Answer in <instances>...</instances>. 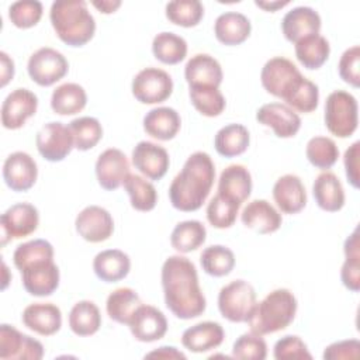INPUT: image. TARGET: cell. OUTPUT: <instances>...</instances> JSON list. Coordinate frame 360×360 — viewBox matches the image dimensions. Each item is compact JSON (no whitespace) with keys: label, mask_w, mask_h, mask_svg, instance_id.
I'll use <instances>...</instances> for the list:
<instances>
[{"label":"cell","mask_w":360,"mask_h":360,"mask_svg":"<svg viewBox=\"0 0 360 360\" xmlns=\"http://www.w3.org/2000/svg\"><path fill=\"white\" fill-rule=\"evenodd\" d=\"M165 304L180 319H193L205 311L207 301L198 283L194 263L180 255L169 256L162 266Z\"/></svg>","instance_id":"1"},{"label":"cell","mask_w":360,"mask_h":360,"mask_svg":"<svg viewBox=\"0 0 360 360\" xmlns=\"http://www.w3.org/2000/svg\"><path fill=\"white\" fill-rule=\"evenodd\" d=\"M215 180V166L205 152L191 153L169 187L173 208L193 212L202 207Z\"/></svg>","instance_id":"2"},{"label":"cell","mask_w":360,"mask_h":360,"mask_svg":"<svg viewBox=\"0 0 360 360\" xmlns=\"http://www.w3.org/2000/svg\"><path fill=\"white\" fill-rule=\"evenodd\" d=\"M58 38L69 46L86 45L96 32V21L83 0H56L49 11Z\"/></svg>","instance_id":"3"},{"label":"cell","mask_w":360,"mask_h":360,"mask_svg":"<svg viewBox=\"0 0 360 360\" xmlns=\"http://www.w3.org/2000/svg\"><path fill=\"white\" fill-rule=\"evenodd\" d=\"M297 308V298L290 290H273L260 302H256L248 319L250 332L264 336L288 328L295 318Z\"/></svg>","instance_id":"4"},{"label":"cell","mask_w":360,"mask_h":360,"mask_svg":"<svg viewBox=\"0 0 360 360\" xmlns=\"http://www.w3.org/2000/svg\"><path fill=\"white\" fill-rule=\"evenodd\" d=\"M325 125L338 138L352 136L359 124V105L353 94L345 90L332 91L325 101Z\"/></svg>","instance_id":"5"},{"label":"cell","mask_w":360,"mask_h":360,"mask_svg":"<svg viewBox=\"0 0 360 360\" xmlns=\"http://www.w3.org/2000/svg\"><path fill=\"white\" fill-rule=\"evenodd\" d=\"M256 302V291L245 280L231 281L218 294V309L229 322H248Z\"/></svg>","instance_id":"6"},{"label":"cell","mask_w":360,"mask_h":360,"mask_svg":"<svg viewBox=\"0 0 360 360\" xmlns=\"http://www.w3.org/2000/svg\"><path fill=\"white\" fill-rule=\"evenodd\" d=\"M27 70L32 82L48 87L63 79L69 70L66 58L56 49L44 46L37 49L28 59Z\"/></svg>","instance_id":"7"},{"label":"cell","mask_w":360,"mask_h":360,"mask_svg":"<svg viewBox=\"0 0 360 360\" xmlns=\"http://www.w3.org/2000/svg\"><path fill=\"white\" fill-rule=\"evenodd\" d=\"M132 94L142 104H159L173 93V80L159 68H145L132 80Z\"/></svg>","instance_id":"8"},{"label":"cell","mask_w":360,"mask_h":360,"mask_svg":"<svg viewBox=\"0 0 360 360\" xmlns=\"http://www.w3.org/2000/svg\"><path fill=\"white\" fill-rule=\"evenodd\" d=\"M301 77L302 75L298 68L283 56L269 59L260 72V82L264 90L281 100H284Z\"/></svg>","instance_id":"9"},{"label":"cell","mask_w":360,"mask_h":360,"mask_svg":"<svg viewBox=\"0 0 360 360\" xmlns=\"http://www.w3.org/2000/svg\"><path fill=\"white\" fill-rule=\"evenodd\" d=\"M42 357L44 346L39 340L21 333L11 325H0L1 360H39Z\"/></svg>","instance_id":"10"},{"label":"cell","mask_w":360,"mask_h":360,"mask_svg":"<svg viewBox=\"0 0 360 360\" xmlns=\"http://www.w3.org/2000/svg\"><path fill=\"white\" fill-rule=\"evenodd\" d=\"M39 155L48 162H62L75 148L72 134L59 121L45 124L35 138Z\"/></svg>","instance_id":"11"},{"label":"cell","mask_w":360,"mask_h":360,"mask_svg":"<svg viewBox=\"0 0 360 360\" xmlns=\"http://www.w3.org/2000/svg\"><path fill=\"white\" fill-rule=\"evenodd\" d=\"M39 225V212L37 207L30 202H17L8 207L0 217V226L3 231L1 245L8 239L25 238L37 231Z\"/></svg>","instance_id":"12"},{"label":"cell","mask_w":360,"mask_h":360,"mask_svg":"<svg viewBox=\"0 0 360 360\" xmlns=\"http://www.w3.org/2000/svg\"><path fill=\"white\" fill-rule=\"evenodd\" d=\"M75 226L84 240L90 243H100L112 235L114 219L105 208L100 205H89L77 214Z\"/></svg>","instance_id":"13"},{"label":"cell","mask_w":360,"mask_h":360,"mask_svg":"<svg viewBox=\"0 0 360 360\" xmlns=\"http://www.w3.org/2000/svg\"><path fill=\"white\" fill-rule=\"evenodd\" d=\"M128 328L136 340L143 343L156 342L166 335L167 319L156 307L141 304L132 314Z\"/></svg>","instance_id":"14"},{"label":"cell","mask_w":360,"mask_h":360,"mask_svg":"<svg viewBox=\"0 0 360 360\" xmlns=\"http://www.w3.org/2000/svg\"><path fill=\"white\" fill-rule=\"evenodd\" d=\"M38 177V166L27 152H13L3 163V179L13 191L30 190Z\"/></svg>","instance_id":"15"},{"label":"cell","mask_w":360,"mask_h":360,"mask_svg":"<svg viewBox=\"0 0 360 360\" xmlns=\"http://www.w3.org/2000/svg\"><path fill=\"white\" fill-rule=\"evenodd\" d=\"M96 176L98 184L107 190H117L129 174V162L125 153L117 148H108L96 160Z\"/></svg>","instance_id":"16"},{"label":"cell","mask_w":360,"mask_h":360,"mask_svg":"<svg viewBox=\"0 0 360 360\" xmlns=\"http://www.w3.org/2000/svg\"><path fill=\"white\" fill-rule=\"evenodd\" d=\"M38 108V97L28 89L13 90L1 104V124L7 129L21 128Z\"/></svg>","instance_id":"17"},{"label":"cell","mask_w":360,"mask_h":360,"mask_svg":"<svg viewBox=\"0 0 360 360\" xmlns=\"http://www.w3.org/2000/svg\"><path fill=\"white\" fill-rule=\"evenodd\" d=\"M256 120L262 125L270 127L278 138L295 136L301 128L300 115L283 103L263 104L256 112Z\"/></svg>","instance_id":"18"},{"label":"cell","mask_w":360,"mask_h":360,"mask_svg":"<svg viewBox=\"0 0 360 360\" xmlns=\"http://www.w3.org/2000/svg\"><path fill=\"white\" fill-rule=\"evenodd\" d=\"M20 273L25 291L34 297L52 295L59 287L60 274L53 260L30 264Z\"/></svg>","instance_id":"19"},{"label":"cell","mask_w":360,"mask_h":360,"mask_svg":"<svg viewBox=\"0 0 360 360\" xmlns=\"http://www.w3.org/2000/svg\"><path fill=\"white\" fill-rule=\"evenodd\" d=\"M132 163L149 180H160L167 173L170 158L163 146L141 141L132 150Z\"/></svg>","instance_id":"20"},{"label":"cell","mask_w":360,"mask_h":360,"mask_svg":"<svg viewBox=\"0 0 360 360\" xmlns=\"http://www.w3.org/2000/svg\"><path fill=\"white\" fill-rule=\"evenodd\" d=\"M321 15L312 7L298 6L287 11L281 20V32L284 38L292 44L300 39L319 34L321 31Z\"/></svg>","instance_id":"21"},{"label":"cell","mask_w":360,"mask_h":360,"mask_svg":"<svg viewBox=\"0 0 360 360\" xmlns=\"http://www.w3.org/2000/svg\"><path fill=\"white\" fill-rule=\"evenodd\" d=\"M21 321L30 330L41 336H51L62 326V312L52 302H35L25 307Z\"/></svg>","instance_id":"22"},{"label":"cell","mask_w":360,"mask_h":360,"mask_svg":"<svg viewBox=\"0 0 360 360\" xmlns=\"http://www.w3.org/2000/svg\"><path fill=\"white\" fill-rule=\"evenodd\" d=\"M273 198L283 214H297L307 205V191L295 174H284L273 186Z\"/></svg>","instance_id":"23"},{"label":"cell","mask_w":360,"mask_h":360,"mask_svg":"<svg viewBox=\"0 0 360 360\" xmlns=\"http://www.w3.org/2000/svg\"><path fill=\"white\" fill-rule=\"evenodd\" d=\"M240 221L246 228L267 235L280 229L283 218L267 200H253L242 210Z\"/></svg>","instance_id":"24"},{"label":"cell","mask_w":360,"mask_h":360,"mask_svg":"<svg viewBox=\"0 0 360 360\" xmlns=\"http://www.w3.org/2000/svg\"><path fill=\"white\" fill-rule=\"evenodd\" d=\"M224 339L225 332L218 322L204 321L183 332L181 345L193 353H204L221 346Z\"/></svg>","instance_id":"25"},{"label":"cell","mask_w":360,"mask_h":360,"mask_svg":"<svg viewBox=\"0 0 360 360\" xmlns=\"http://www.w3.org/2000/svg\"><path fill=\"white\" fill-rule=\"evenodd\" d=\"M184 77L188 87L211 86L219 87L224 79L219 62L208 53H197L188 59L184 68Z\"/></svg>","instance_id":"26"},{"label":"cell","mask_w":360,"mask_h":360,"mask_svg":"<svg viewBox=\"0 0 360 360\" xmlns=\"http://www.w3.org/2000/svg\"><path fill=\"white\" fill-rule=\"evenodd\" d=\"M252 193V176L243 165H229L218 180V194L238 204H243Z\"/></svg>","instance_id":"27"},{"label":"cell","mask_w":360,"mask_h":360,"mask_svg":"<svg viewBox=\"0 0 360 360\" xmlns=\"http://www.w3.org/2000/svg\"><path fill=\"white\" fill-rule=\"evenodd\" d=\"M312 194L318 207L328 212H338L345 205V190L339 177L332 172H322L312 184Z\"/></svg>","instance_id":"28"},{"label":"cell","mask_w":360,"mask_h":360,"mask_svg":"<svg viewBox=\"0 0 360 360\" xmlns=\"http://www.w3.org/2000/svg\"><path fill=\"white\" fill-rule=\"evenodd\" d=\"M252 31L249 18L238 11H226L217 17L214 24L215 38L228 46L245 42Z\"/></svg>","instance_id":"29"},{"label":"cell","mask_w":360,"mask_h":360,"mask_svg":"<svg viewBox=\"0 0 360 360\" xmlns=\"http://www.w3.org/2000/svg\"><path fill=\"white\" fill-rule=\"evenodd\" d=\"M181 127L179 112L172 107H156L143 117V131L159 141L173 139Z\"/></svg>","instance_id":"30"},{"label":"cell","mask_w":360,"mask_h":360,"mask_svg":"<svg viewBox=\"0 0 360 360\" xmlns=\"http://www.w3.org/2000/svg\"><path fill=\"white\" fill-rule=\"evenodd\" d=\"M93 270L98 280L115 283L125 278L131 270L129 256L120 249H107L96 255Z\"/></svg>","instance_id":"31"},{"label":"cell","mask_w":360,"mask_h":360,"mask_svg":"<svg viewBox=\"0 0 360 360\" xmlns=\"http://www.w3.org/2000/svg\"><path fill=\"white\" fill-rule=\"evenodd\" d=\"M250 143V135L245 125L242 124H228L222 127L215 138V150L224 158H235L246 152Z\"/></svg>","instance_id":"32"},{"label":"cell","mask_w":360,"mask_h":360,"mask_svg":"<svg viewBox=\"0 0 360 360\" xmlns=\"http://www.w3.org/2000/svg\"><path fill=\"white\" fill-rule=\"evenodd\" d=\"M87 104L86 90L77 83H63L58 86L51 97V108L59 115H75Z\"/></svg>","instance_id":"33"},{"label":"cell","mask_w":360,"mask_h":360,"mask_svg":"<svg viewBox=\"0 0 360 360\" xmlns=\"http://www.w3.org/2000/svg\"><path fill=\"white\" fill-rule=\"evenodd\" d=\"M101 326L98 307L89 300L76 302L69 312V328L77 336H91Z\"/></svg>","instance_id":"34"},{"label":"cell","mask_w":360,"mask_h":360,"mask_svg":"<svg viewBox=\"0 0 360 360\" xmlns=\"http://www.w3.org/2000/svg\"><path fill=\"white\" fill-rule=\"evenodd\" d=\"M330 45L328 39L319 34H314L300 39L295 44V56L298 62L309 70L319 69L329 58Z\"/></svg>","instance_id":"35"},{"label":"cell","mask_w":360,"mask_h":360,"mask_svg":"<svg viewBox=\"0 0 360 360\" xmlns=\"http://www.w3.org/2000/svg\"><path fill=\"white\" fill-rule=\"evenodd\" d=\"M207 238V229L202 222L188 219L179 222L170 235V245L179 253H190L197 250Z\"/></svg>","instance_id":"36"},{"label":"cell","mask_w":360,"mask_h":360,"mask_svg":"<svg viewBox=\"0 0 360 360\" xmlns=\"http://www.w3.org/2000/svg\"><path fill=\"white\" fill-rule=\"evenodd\" d=\"M141 298L135 290L129 287H121L110 292L105 302V311L110 319L117 323L128 325L132 314L141 305Z\"/></svg>","instance_id":"37"},{"label":"cell","mask_w":360,"mask_h":360,"mask_svg":"<svg viewBox=\"0 0 360 360\" xmlns=\"http://www.w3.org/2000/svg\"><path fill=\"white\" fill-rule=\"evenodd\" d=\"M155 58L165 65H177L187 56V42L174 32H159L152 41Z\"/></svg>","instance_id":"38"},{"label":"cell","mask_w":360,"mask_h":360,"mask_svg":"<svg viewBox=\"0 0 360 360\" xmlns=\"http://www.w3.org/2000/svg\"><path fill=\"white\" fill-rule=\"evenodd\" d=\"M124 188L129 195L131 207L141 212L152 211L158 202V191L152 183L139 174L129 173L124 180Z\"/></svg>","instance_id":"39"},{"label":"cell","mask_w":360,"mask_h":360,"mask_svg":"<svg viewBox=\"0 0 360 360\" xmlns=\"http://www.w3.org/2000/svg\"><path fill=\"white\" fill-rule=\"evenodd\" d=\"M202 270L212 277L228 276L235 267L233 252L224 245H211L200 255Z\"/></svg>","instance_id":"40"},{"label":"cell","mask_w":360,"mask_h":360,"mask_svg":"<svg viewBox=\"0 0 360 360\" xmlns=\"http://www.w3.org/2000/svg\"><path fill=\"white\" fill-rule=\"evenodd\" d=\"M190 101L194 108L205 117H218L225 110L226 101L218 87L193 86L188 90Z\"/></svg>","instance_id":"41"},{"label":"cell","mask_w":360,"mask_h":360,"mask_svg":"<svg viewBox=\"0 0 360 360\" xmlns=\"http://www.w3.org/2000/svg\"><path fill=\"white\" fill-rule=\"evenodd\" d=\"M75 148L79 150H89L94 148L103 138V127L94 117H79L68 125Z\"/></svg>","instance_id":"42"},{"label":"cell","mask_w":360,"mask_h":360,"mask_svg":"<svg viewBox=\"0 0 360 360\" xmlns=\"http://www.w3.org/2000/svg\"><path fill=\"white\" fill-rule=\"evenodd\" d=\"M204 17V6L198 0H174L166 4V18L174 25L191 28Z\"/></svg>","instance_id":"43"},{"label":"cell","mask_w":360,"mask_h":360,"mask_svg":"<svg viewBox=\"0 0 360 360\" xmlns=\"http://www.w3.org/2000/svg\"><path fill=\"white\" fill-rule=\"evenodd\" d=\"M284 101L294 111L312 112L316 110L319 103V89L314 82L302 76L284 97Z\"/></svg>","instance_id":"44"},{"label":"cell","mask_w":360,"mask_h":360,"mask_svg":"<svg viewBox=\"0 0 360 360\" xmlns=\"http://www.w3.org/2000/svg\"><path fill=\"white\" fill-rule=\"evenodd\" d=\"M305 155L309 163L318 169H330L339 159V148L328 136H314L308 141Z\"/></svg>","instance_id":"45"},{"label":"cell","mask_w":360,"mask_h":360,"mask_svg":"<svg viewBox=\"0 0 360 360\" xmlns=\"http://www.w3.org/2000/svg\"><path fill=\"white\" fill-rule=\"evenodd\" d=\"M45 260H53V246L45 239H34L21 243L13 253L14 266L20 271L30 264Z\"/></svg>","instance_id":"46"},{"label":"cell","mask_w":360,"mask_h":360,"mask_svg":"<svg viewBox=\"0 0 360 360\" xmlns=\"http://www.w3.org/2000/svg\"><path fill=\"white\" fill-rule=\"evenodd\" d=\"M239 208L240 204L217 193L207 205V219L214 228H231L236 221Z\"/></svg>","instance_id":"47"},{"label":"cell","mask_w":360,"mask_h":360,"mask_svg":"<svg viewBox=\"0 0 360 360\" xmlns=\"http://www.w3.org/2000/svg\"><path fill=\"white\" fill-rule=\"evenodd\" d=\"M44 7L38 0H20L8 7V18L17 28H31L37 25L42 17Z\"/></svg>","instance_id":"48"},{"label":"cell","mask_w":360,"mask_h":360,"mask_svg":"<svg viewBox=\"0 0 360 360\" xmlns=\"http://www.w3.org/2000/svg\"><path fill=\"white\" fill-rule=\"evenodd\" d=\"M232 357L243 360H264L267 357V345L260 335L243 333L232 347Z\"/></svg>","instance_id":"49"},{"label":"cell","mask_w":360,"mask_h":360,"mask_svg":"<svg viewBox=\"0 0 360 360\" xmlns=\"http://www.w3.org/2000/svg\"><path fill=\"white\" fill-rule=\"evenodd\" d=\"M338 70L340 79L353 86L359 87L360 86V46L353 45L347 48L338 63Z\"/></svg>","instance_id":"50"},{"label":"cell","mask_w":360,"mask_h":360,"mask_svg":"<svg viewBox=\"0 0 360 360\" xmlns=\"http://www.w3.org/2000/svg\"><path fill=\"white\" fill-rule=\"evenodd\" d=\"M273 356L277 360L284 359H312V354L308 352L307 345L300 336L287 335L278 339L274 345Z\"/></svg>","instance_id":"51"},{"label":"cell","mask_w":360,"mask_h":360,"mask_svg":"<svg viewBox=\"0 0 360 360\" xmlns=\"http://www.w3.org/2000/svg\"><path fill=\"white\" fill-rule=\"evenodd\" d=\"M360 353V342L357 339H347L340 340L329 345L325 347L322 357L325 360H347V359H357Z\"/></svg>","instance_id":"52"},{"label":"cell","mask_w":360,"mask_h":360,"mask_svg":"<svg viewBox=\"0 0 360 360\" xmlns=\"http://www.w3.org/2000/svg\"><path fill=\"white\" fill-rule=\"evenodd\" d=\"M340 280L347 290L353 292L360 290V256L346 257L340 270Z\"/></svg>","instance_id":"53"},{"label":"cell","mask_w":360,"mask_h":360,"mask_svg":"<svg viewBox=\"0 0 360 360\" xmlns=\"http://www.w3.org/2000/svg\"><path fill=\"white\" fill-rule=\"evenodd\" d=\"M359 155H360V142L356 141L354 143H352L346 149L345 156H343V163H345L347 181L354 188H359V186H360V180H359Z\"/></svg>","instance_id":"54"},{"label":"cell","mask_w":360,"mask_h":360,"mask_svg":"<svg viewBox=\"0 0 360 360\" xmlns=\"http://www.w3.org/2000/svg\"><path fill=\"white\" fill-rule=\"evenodd\" d=\"M0 65H1L0 86L4 87L14 77V62L4 51L0 52Z\"/></svg>","instance_id":"55"},{"label":"cell","mask_w":360,"mask_h":360,"mask_svg":"<svg viewBox=\"0 0 360 360\" xmlns=\"http://www.w3.org/2000/svg\"><path fill=\"white\" fill-rule=\"evenodd\" d=\"M145 357L150 359V357H156V359H186V354L183 352H180L179 349H176L174 346H160L156 350L149 352L148 354H145Z\"/></svg>","instance_id":"56"},{"label":"cell","mask_w":360,"mask_h":360,"mask_svg":"<svg viewBox=\"0 0 360 360\" xmlns=\"http://www.w3.org/2000/svg\"><path fill=\"white\" fill-rule=\"evenodd\" d=\"M91 4L100 13L111 14V13H114L121 6V1L120 0H94V1H91Z\"/></svg>","instance_id":"57"},{"label":"cell","mask_w":360,"mask_h":360,"mask_svg":"<svg viewBox=\"0 0 360 360\" xmlns=\"http://www.w3.org/2000/svg\"><path fill=\"white\" fill-rule=\"evenodd\" d=\"M290 1H255V4L266 11H271L274 13L278 8H283L284 6H287Z\"/></svg>","instance_id":"58"}]
</instances>
